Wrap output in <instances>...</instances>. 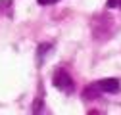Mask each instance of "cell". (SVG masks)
Wrapping results in <instances>:
<instances>
[{
	"label": "cell",
	"instance_id": "cell-1",
	"mask_svg": "<svg viewBox=\"0 0 121 115\" xmlns=\"http://www.w3.org/2000/svg\"><path fill=\"white\" fill-rule=\"evenodd\" d=\"M52 82H54V86L58 90H62V92H65V94H71L73 90H75V86H73V79L69 77V73L65 69H58L56 73L52 75Z\"/></svg>",
	"mask_w": 121,
	"mask_h": 115
},
{
	"label": "cell",
	"instance_id": "cell-2",
	"mask_svg": "<svg viewBox=\"0 0 121 115\" xmlns=\"http://www.w3.org/2000/svg\"><path fill=\"white\" fill-rule=\"evenodd\" d=\"M94 84L98 86V90H100V92H108V94L119 92V88H121L119 79H102V81H96Z\"/></svg>",
	"mask_w": 121,
	"mask_h": 115
},
{
	"label": "cell",
	"instance_id": "cell-3",
	"mask_svg": "<svg viewBox=\"0 0 121 115\" xmlns=\"http://www.w3.org/2000/svg\"><path fill=\"white\" fill-rule=\"evenodd\" d=\"M100 94H102V92L98 90V86H96L94 82H92V84H88L86 88L83 90V98H85V100H94V98H98Z\"/></svg>",
	"mask_w": 121,
	"mask_h": 115
},
{
	"label": "cell",
	"instance_id": "cell-4",
	"mask_svg": "<svg viewBox=\"0 0 121 115\" xmlns=\"http://www.w3.org/2000/svg\"><path fill=\"white\" fill-rule=\"evenodd\" d=\"M108 8H121V0H108Z\"/></svg>",
	"mask_w": 121,
	"mask_h": 115
},
{
	"label": "cell",
	"instance_id": "cell-5",
	"mask_svg": "<svg viewBox=\"0 0 121 115\" xmlns=\"http://www.w3.org/2000/svg\"><path fill=\"white\" fill-rule=\"evenodd\" d=\"M37 2H39L40 6H50V4H54V2H58V0H37Z\"/></svg>",
	"mask_w": 121,
	"mask_h": 115
}]
</instances>
